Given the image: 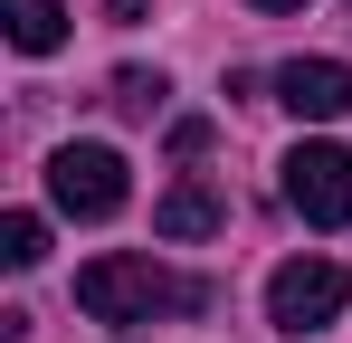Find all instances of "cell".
Masks as SVG:
<instances>
[{
  "label": "cell",
  "instance_id": "cell-1",
  "mask_svg": "<svg viewBox=\"0 0 352 343\" xmlns=\"http://www.w3.org/2000/svg\"><path fill=\"white\" fill-rule=\"evenodd\" d=\"M76 305H86L96 324H153V315H200L210 286L172 277V267H153V258H86V267H76Z\"/></svg>",
  "mask_w": 352,
  "mask_h": 343
},
{
  "label": "cell",
  "instance_id": "cell-2",
  "mask_svg": "<svg viewBox=\"0 0 352 343\" xmlns=\"http://www.w3.org/2000/svg\"><path fill=\"white\" fill-rule=\"evenodd\" d=\"M48 200H58L67 220H115L124 200H133L124 153L115 143H58V153H48Z\"/></svg>",
  "mask_w": 352,
  "mask_h": 343
},
{
  "label": "cell",
  "instance_id": "cell-3",
  "mask_svg": "<svg viewBox=\"0 0 352 343\" xmlns=\"http://www.w3.org/2000/svg\"><path fill=\"white\" fill-rule=\"evenodd\" d=\"M343 305H352V277L333 258H286V267L267 277V324H276V334H324Z\"/></svg>",
  "mask_w": 352,
  "mask_h": 343
},
{
  "label": "cell",
  "instance_id": "cell-4",
  "mask_svg": "<svg viewBox=\"0 0 352 343\" xmlns=\"http://www.w3.org/2000/svg\"><path fill=\"white\" fill-rule=\"evenodd\" d=\"M286 210L305 229H343L352 220V153L343 143H295L286 153Z\"/></svg>",
  "mask_w": 352,
  "mask_h": 343
},
{
  "label": "cell",
  "instance_id": "cell-5",
  "mask_svg": "<svg viewBox=\"0 0 352 343\" xmlns=\"http://www.w3.org/2000/svg\"><path fill=\"white\" fill-rule=\"evenodd\" d=\"M276 105L295 124H333V114H352V67L343 57H286L276 67Z\"/></svg>",
  "mask_w": 352,
  "mask_h": 343
},
{
  "label": "cell",
  "instance_id": "cell-6",
  "mask_svg": "<svg viewBox=\"0 0 352 343\" xmlns=\"http://www.w3.org/2000/svg\"><path fill=\"white\" fill-rule=\"evenodd\" d=\"M153 229H162V238H219V229H229V200H219L210 181H172V191L153 200Z\"/></svg>",
  "mask_w": 352,
  "mask_h": 343
},
{
  "label": "cell",
  "instance_id": "cell-7",
  "mask_svg": "<svg viewBox=\"0 0 352 343\" xmlns=\"http://www.w3.org/2000/svg\"><path fill=\"white\" fill-rule=\"evenodd\" d=\"M0 29H10L19 57H48L67 39V0H0Z\"/></svg>",
  "mask_w": 352,
  "mask_h": 343
},
{
  "label": "cell",
  "instance_id": "cell-8",
  "mask_svg": "<svg viewBox=\"0 0 352 343\" xmlns=\"http://www.w3.org/2000/svg\"><path fill=\"white\" fill-rule=\"evenodd\" d=\"M162 96H172V86H162V67H124V76H115V96H105V105H115L124 124H153V114H162Z\"/></svg>",
  "mask_w": 352,
  "mask_h": 343
},
{
  "label": "cell",
  "instance_id": "cell-9",
  "mask_svg": "<svg viewBox=\"0 0 352 343\" xmlns=\"http://www.w3.org/2000/svg\"><path fill=\"white\" fill-rule=\"evenodd\" d=\"M38 258H48V220L38 210H10L0 220V267H38Z\"/></svg>",
  "mask_w": 352,
  "mask_h": 343
},
{
  "label": "cell",
  "instance_id": "cell-10",
  "mask_svg": "<svg viewBox=\"0 0 352 343\" xmlns=\"http://www.w3.org/2000/svg\"><path fill=\"white\" fill-rule=\"evenodd\" d=\"M172 153H181V163L210 153V114H181V124H172Z\"/></svg>",
  "mask_w": 352,
  "mask_h": 343
},
{
  "label": "cell",
  "instance_id": "cell-11",
  "mask_svg": "<svg viewBox=\"0 0 352 343\" xmlns=\"http://www.w3.org/2000/svg\"><path fill=\"white\" fill-rule=\"evenodd\" d=\"M105 19H143V0H105Z\"/></svg>",
  "mask_w": 352,
  "mask_h": 343
},
{
  "label": "cell",
  "instance_id": "cell-12",
  "mask_svg": "<svg viewBox=\"0 0 352 343\" xmlns=\"http://www.w3.org/2000/svg\"><path fill=\"white\" fill-rule=\"evenodd\" d=\"M257 10H305V0H257Z\"/></svg>",
  "mask_w": 352,
  "mask_h": 343
}]
</instances>
